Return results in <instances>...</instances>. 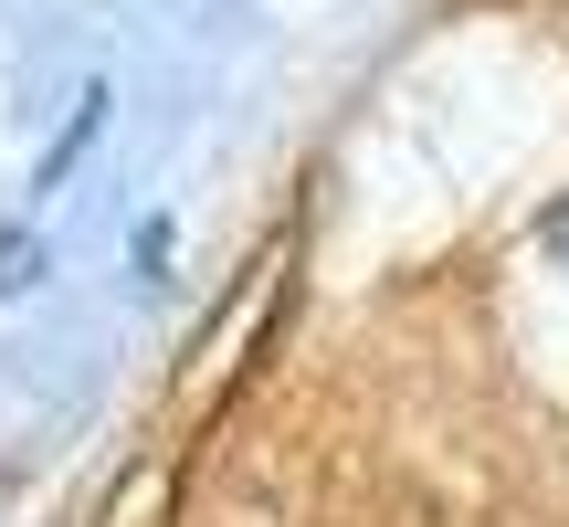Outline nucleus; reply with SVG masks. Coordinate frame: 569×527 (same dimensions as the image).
<instances>
[{
    "instance_id": "obj_1",
    "label": "nucleus",
    "mask_w": 569,
    "mask_h": 527,
    "mask_svg": "<svg viewBox=\"0 0 569 527\" xmlns=\"http://www.w3.org/2000/svg\"><path fill=\"white\" fill-rule=\"evenodd\" d=\"M538 243H549V253H569V211H549V222H538Z\"/></svg>"
}]
</instances>
